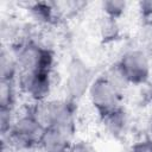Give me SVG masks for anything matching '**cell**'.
<instances>
[{
  "label": "cell",
  "instance_id": "obj_19",
  "mask_svg": "<svg viewBox=\"0 0 152 152\" xmlns=\"http://www.w3.org/2000/svg\"><path fill=\"white\" fill-rule=\"evenodd\" d=\"M39 151L40 152H69V150H64V151H44V150H40V148H39Z\"/></svg>",
  "mask_w": 152,
  "mask_h": 152
},
{
  "label": "cell",
  "instance_id": "obj_5",
  "mask_svg": "<svg viewBox=\"0 0 152 152\" xmlns=\"http://www.w3.org/2000/svg\"><path fill=\"white\" fill-rule=\"evenodd\" d=\"M128 84H142L150 77V59L145 51L134 49L125 52L116 63Z\"/></svg>",
  "mask_w": 152,
  "mask_h": 152
},
{
  "label": "cell",
  "instance_id": "obj_9",
  "mask_svg": "<svg viewBox=\"0 0 152 152\" xmlns=\"http://www.w3.org/2000/svg\"><path fill=\"white\" fill-rule=\"evenodd\" d=\"M28 12L31 18L37 24H42V25L51 24L56 19L58 13L55 2H46V1L31 4V6L28 7Z\"/></svg>",
  "mask_w": 152,
  "mask_h": 152
},
{
  "label": "cell",
  "instance_id": "obj_7",
  "mask_svg": "<svg viewBox=\"0 0 152 152\" xmlns=\"http://www.w3.org/2000/svg\"><path fill=\"white\" fill-rule=\"evenodd\" d=\"M75 127L52 126L44 128L40 138L39 148L44 151H64L69 150L74 138Z\"/></svg>",
  "mask_w": 152,
  "mask_h": 152
},
{
  "label": "cell",
  "instance_id": "obj_12",
  "mask_svg": "<svg viewBox=\"0 0 152 152\" xmlns=\"http://www.w3.org/2000/svg\"><path fill=\"white\" fill-rule=\"evenodd\" d=\"M126 7H127L126 1H121V0H107L101 4V8L104 13V17L114 20H116L124 14Z\"/></svg>",
  "mask_w": 152,
  "mask_h": 152
},
{
  "label": "cell",
  "instance_id": "obj_15",
  "mask_svg": "<svg viewBox=\"0 0 152 152\" xmlns=\"http://www.w3.org/2000/svg\"><path fill=\"white\" fill-rule=\"evenodd\" d=\"M69 152H97V151L90 142L80 140V141H74L71 144V146L69 147Z\"/></svg>",
  "mask_w": 152,
  "mask_h": 152
},
{
  "label": "cell",
  "instance_id": "obj_2",
  "mask_svg": "<svg viewBox=\"0 0 152 152\" xmlns=\"http://www.w3.org/2000/svg\"><path fill=\"white\" fill-rule=\"evenodd\" d=\"M11 51L20 71L51 72L53 65V55L48 48L43 46L36 40L31 38L23 39L15 43Z\"/></svg>",
  "mask_w": 152,
  "mask_h": 152
},
{
  "label": "cell",
  "instance_id": "obj_14",
  "mask_svg": "<svg viewBox=\"0 0 152 152\" xmlns=\"http://www.w3.org/2000/svg\"><path fill=\"white\" fill-rule=\"evenodd\" d=\"M103 19H104V21L101 25L102 36H103V38H112L113 39L116 36V31H118L116 21L114 19H110L107 17H104Z\"/></svg>",
  "mask_w": 152,
  "mask_h": 152
},
{
  "label": "cell",
  "instance_id": "obj_16",
  "mask_svg": "<svg viewBox=\"0 0 152 152\" xmlns=\"http://www.w3.org/2000/svg\"><path fill=\"white\" fill-rule=\"evenodd\" d=\"M127 152H152V140L148 138L134 142Z\"/></svg>",
  "mask_w": 152,
  "mask_h": 152
},
{
  "label": "cell",
  "instance_id": "obj_11",
  "mask_svg": "<svg viewBox=\"0 0 152 152\" xmlns=\"http://www.w3.org/2000/svg\"><path fill=\"white\" fill-rule=\"evenodd\" d=\"M19 93L15 81L1 80L0 86V108H15L17 94Z\"/></svg>",
  "mask_w": 152,
  "mask_h": 152
},
{
  "label": "cell",
  "instance_id": "obj_10",
  "mask_svg": "<svg viewBox=\"0 0 152 152\" xmlns=\"http://www.w3.org/2000/svg\"><path fill=\"white\" fill-rule=\"evenodd\" d=\"M20 70L18 66V63L11 51L2 48L0 53V75L1 80L5 81H17V77L19 75Z\"/></svg>",
  "mask_w": 152,
  "mask_h": 152
},
{
  "label": "cell",
  "instance_id": "obj_18",
  "mask_svg": "<svg viewBox=\"0 0 152 152\" xmlns=\"http://www.w3.org/2000/svg\"><path fill=\"white\" fill-rule=\"evenodd\" d=\"M147 138L150 140H152V119L147 125Z\"/></svg>",
  "mask_w": 152,
  "mask_h": 152
},
{
  "label": "cell",
  "instance_id": "obj_17",
  "mask_svg": "<svg viewBox=\"0 0 152 152\" xmlns=\"http://www.w3.org/2000/svg\"><path fill=\"white\" fill-rule=\"evenodd\" d=\"M146 97H147V100L152 103V82H150L148 86H147V89H146Z\"/></svg>",
  "mask_w": 152,
  "mask_h": 152
},
{
  "label": "cell",
  "instance_id": "obj_8",
  "mask_svg": "<svg viewBox=\"0 0 152 152\" xmlns=\"http://www.w3.org/2000/svg\"><path fill=\"white\" fill-rule=\"evenodd\" d=\"M103 126L108 134H110L113 138H122L127 134L128 127H129V121L128 116L122 109V107L118 110H114L104 116L101 118Z\"/></svg>",
  "mask_w": 152,
  "mask_h": 152
},
{
  "label": "cell",
  "instance_id": "obj_6",
  "mask_svg": "<svg viewBox=\"0 0 152 152\" xmlns=\"http://www.w3.org/2000/svg\"><path fill=\"white\" fill-rule=\"evenodd\" d=\"M94 80L91 69L80 58H74L69 63L65 80V88L69 99L76 101L88 94Z\"/></svg>",
  "mask_w": 152,
  "mask_h": 152
},
{
  "label": "cell",
  "instance_id": "obj_1",
  "mask_svg": "<svg viewBox=\"0 0 152 152\" xmlns=\"http://www.w3.org/2000/svg\"><path fill=\"white\" fill-rule=\"evenodd\" d=\"M75 101L68 100H44L30 103L28 110L43 128L52 126L75 127Z\"/></svg>",
  "mask_w": 152,
  "mask_h": 152
},
{
  "label": "cell",
  "instance_id": "obj_13",
  "mask_svg": "<svg viewBox=\"0 0 152 152\" xmlns=\"http://www.w3.org/2000/svg\"><path fill=\"white\" fill-rule=\"evenodd\" d=\"M15 116V108H0V127L2 135L11 129Z\"/></svg>",
  "mask_w": 152,
  "mask_h": 152
},
{
  "label": "cell",
  "instance_id": "obj_4",
  "mask_svg": "<svg viewBox=\"0 0 152 152\" xmlns=\"http://www.w3.org/2000/svg\"><path fill=\"white\" fill-rule=\"evenodd\" d=\"M17 87L30 103L48 100L52 88L51 72L49 71H20L17 77Z\"/></svg>",
  "mask_w": 152,
  "mask_h": 152
},
{
  "label": "cell",
  "instance_id": "obj_3",
  "mask_svg": "<svg viewBox=\"0 0 152 152\" xmlns=\"http://www.w3.org/2000/svg\"><path fill=\"white\" fill-rule=\"evenodd\" d=\"M121 93L104 76H100L93 81L88 90V96L94 109L102 118L121 108Z\"/></svg>",
  "mask_w": 152,
  "mask_h": 152
}]
</instances>
